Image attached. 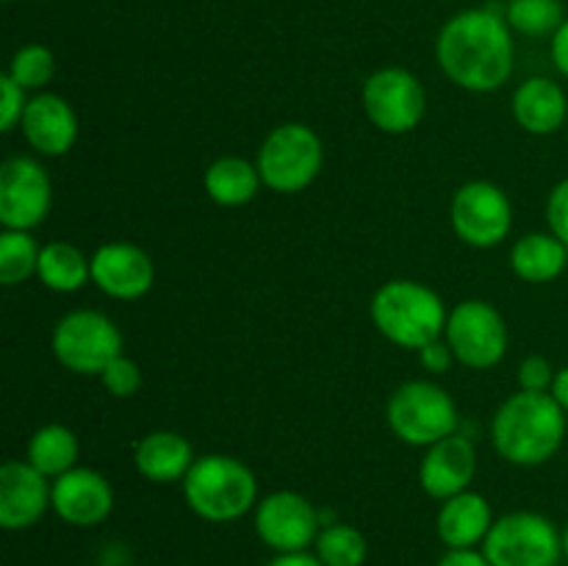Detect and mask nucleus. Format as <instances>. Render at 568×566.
<instances>
[{
  "label": "nucleus",
  "mask_w": 568,
  "mask_h": 566,
  "mask_svg": "<svg viewBox=\"0 0 568 566\" xmlns=\"http://www.w3.org/2000/svg\"><path fill=\"white\" fill-rule=\"evenodd\" d=\"M514 225V205L508 194L488 181H471L453 198V228L469 247L488 250L508 239Z\"/></svg>",
  "instance_id": "obj_12"
},
{
  "label": "nucleus",
  "mask_w": 568,
  "mask_h": 566,
  "mask_svg": "<svg viewBox=\"0 0 568 566\" xmlns=\"http://www.w3.org/2000/svg\"><path fill=\"white\" fill-rule=\"evenodd\" d=\"M497 453L516 466H541L566 438V411L552 392H516L497 408L491 422Z\"/></svg>",
  "instance_id": "obj_2"
},
{
  "label": "nucleus",
  "mask_w": 568,
  "mask_h": 566,
  "mask_svg": "<svg viewBox=\"0 0 568 566\" xmlns=\"http://www.w3.org/2000/svg\"><path fill=\"white\" fill-rule=\"evenodd\" d=\"M78 438L64 425H44L28 442V464L37 466L44 477H61L75 469Z\"/></svg>",
  "instance_id": "obj_25"
},
{
  "label": "nucleus",
  "mask_w": 568,
  "mask_h": 566,
  "mask_svg": "<svg viewBox=\"0 0 568 566\" xmlns=\"http://www.w3.org/2000/svg\"><path fill=\"white\" fill-rule=\"evenodd\" d=\"M133 464H136L139 475L148 477L153 483H175L186 477L192 469L194 453L192 444L172 431H155L148 433L142 442L136 444L133 453Z\"/></svg>",
  "instance_id": "obj_21"
},
{
  "label": "nucleus",
  "mask_w": 568,
  "mask_h": 566,
  "mask_svg": "<svg viewBox=\"0 0 568 566\" xmlns=\"http://www.w3.org/2000/svg\"><path fill=\"white\" fill-rule=\"evenodd\" d=\"M444 338L453 347L455 361L469 370H491L505 358L508 327L503 314L486 300H464L447 316Z\"/></svg>",
  "instance_id": "obj_9"
},
{
  "label": "nucleus",
  "mask_w": 568,
  "mask_h": 566,
  "mask_svg": "<svg viewBox=\"0 0 568 566\" xmlns=\"http://www.w3.org/2000/svg\"><path fill=\"white\" fill-rule=\"evenodd\" d=\"M483 553L494 566H558L564 558V533L544 514L514 511L494 519Z\"/></svg>",
  "instance_id": "obj_6"
},
{
  "label": "nucleus",
  "mask_w": 568,
  "mask_h": 566,
  "mask_svg": "<svg viewBox=\"0 0 568 566\" xmlns=\"http://www.w3.org/2000/svg\"><path fill=\"white\" fill-rule=\"evenodd\" d=\"M444 300L416 281H388L372 297V322L392 344L422 350L447 331Z\"/></svg>",
  "instance_id": "obj_3"
},
{
  "label": "nucleus",
  "mask_w": 568,
  "mask_h": 566,
  "mask_svg": "<svg viewBox=\"0 0 568 566\" xmlns=\"http://www.w3.org/2000/svg\"><path fill=\"white\" fill-rule=\"evenodd\" d=\"M547 222L555 236L568 244V178L552 189L547 200Z\"/></svg>",
  "instance_id": "obj_33"
},
{
  "label": "nucleus",
  "mask_w": 568,
  "mask_h": 566,
  "mask_svg": "<svg viewBox=\"0 0 568 566\" xmlns=\"http://www.w3.org/2000/svg\"><path fill=\"white\" fill-rule=\"evenodd\" d=\"M183 497L200 519L236 522L258 499V481L239 458L203 455L183 477Z\"/></svg>",
  "instance_id": "obj_4"
},
{
  "label": "nucleus",
  "mask_w": 568,
  "mask_h": 566,
  "mask_svg": "<svg viewBox=\"0 0 568 566\" xmlns=\"http://www.w3.org/2000/svg\"><path fill=\"white\" fill-rule=\"evenodd\" d=\"M26 105V89H22L14 78H0V131L9 133L17 122H22Z\"/></svg>",
  "instance_id": "obj_31"
},
{
  "label": "nucleus",
  "mask_w": 568,
  "mask_h": 566,
  "mask_svg": "<svg viewBox=\"0 0 568 566\" xmlns=\"http://www.w3.org/2000/svg\"><path fill=\"white\" fill-rule=\"evenodd\" d=\"M552 61L560 70V75L568 78V20L558 28V33L552 37Z\"/></svg>",
  "instance_id": "obj_36"
},
{
  "label": "nucleus",
  "mask_w": 568,
  "mask_h": 566,
  "mask_svg": "<svg viewBox=\"0 0 568 566\" xmlns=\"http://www.w3.org/2000/svg\"><path fill=\"white\" fill-rule=\"evenodd\" d=\"M564 558L568 560V525H566V530H564Z\"/></svg>",
  "instance_id": "obj_39"
},
{
  "label": "nucleus",
  "mask_w": 568,
  "mask_h": 566,
  "mask_svg": "<svg viewBox=\"0 0 568 566\" xmlns=\"http://www.w3.org/2000/svg\"><path fill=\"white\" fill-rule=\"evenodd\" d=\"M386 420L394 436L410 447H433L458 433V405L447 388L430 381H408L388 397Z\"/></svg>",
  "instance_id": "obj_5"
},
{
  "label": "nucleus",
  "mask_w": 568,
  "mask_h": 566,
  "mask_svg": "<svg viewBox=\"0 0 568 566\" xmlns=\"http://www.w3.org/2000/svg\"><path fill=\"white\" fill-rule=\"evenodd\" d=\"M314 555L325 566H364L369 555V544L358 527L347 522H333L325 525L316 536Z\"/></svg>",
  "instance_id": "obj_26"
},
{
  "label": "nucleus",
  "mask_w": 568,
  "mask_h": 566,
  "mask_svg": "<svg viewBox=\"0 0 568 566\" xmlns=\"http://www.w3.org/2000/svg\"><path fill=\"white\" fill-rule=\"evenodd\" d=\"M552 397L558 400L560 408H564L566 414H568V366H564V370H558V375H555Z\"/></svg>",
  "instance_id": "obj_38"
},
{
  "label": "nucleus",
  "mask_w": 568,
  "mask_h": 566,
  "mask_svg": "<svg viewBox=\"0 0 568 566\" xmlns=\"http://www.w3.org/2000/svg\"><path fill=\"white\" fill-rule=\"evenodd\" d=\"M322 530V511L297 492H272L255 505V533L277 555L308 553Z\"/></svg>",
  "instance_id": "obj_11"
},
{
  "label": "nucleus",
  "mask_w": 568,
  "mask_h": 566,
  "mask_svg": "<svg viewBox=\"0 0 568 566\" xmlns=\"http://www.w3.org/2000/svg\"><path fill=\"white\" fill-rule=\"evenodd\" d=\"M39 253H42V247L28 231L0 233V283L17 286V283L37 275Z\"/></svg>",
  "instance_id": "obj_27"
},
{
  "label": "nucleus",
  "mask_w": 568,
  "mask_h": 566,
  "mask_svg": "<svg viewBox=\"0 0 568 566\" xmlns=\"http://www.w3.org/2000/svg\"><path fill=\"white\" fill-rule=\"evenodd\" d=\"M436 59L444 75L466 92H497L514 72L510 26L494 9H466L442 28Z\"/></svg>",
  "instance_id": "obj_1"
},
{
  "label": "nucleus",
  "mask_w": 568,
  "mask_h": 566,
  "mask_svg": "<svg viewBox=\"0 0 568 566\" xmlns=\"http://www.w3.org/2000/svg\"><path fill=\"white\" fill-rule=\"evenodd\" d=\"M37 277L59 294H72L92 281V259L70 242H50L39 253Z\"/></svg>",
  "instance_id": "obj_24"
},
{
  "label": "nucleus",
  "mask_w": 568,
  "mask_h": 566,
  "mask_svg": "<svg viewBox=\"0 0 568 566\" xmlns=\"http://www.w3.org/2000/svg\"><path fill=\"white\" fill-rule=\"evenodd\" d=\"M55 72V59L44 44H26L14 53L11 59L9 72L6 75L14 78L22 89H42L44 83H50Z\"/></svg>",
  "instance_id": "obj_29"
},
{
  "label": "nucleus",
  "mask_w": 568,
  "mask_h": 566,
  "mask_svg": "<svg viewBox=\"0 0 568 566\" xmlns=\"http://www.w3.org/2000/svg\"><path fill=\"white\" fill-rule=\"evenodd\" d=\"M477 455L475 444L466 436L442 438L433 447H427L419 466V483L433 499H449L460 492H469V483L475 481Z\"/></svg>",
  "instance_id": "obj_17"
},
{
  "label": "nucleus",
  "mask_w": 568,
  "mask_h": 566,
  "mask_svg": "<svg viewBox=\"0 0 568 566\" xmlns=\"http://www.w3.org/2000/svg\"><path fill=\"white\" fill-rule=\"evenodd\" d=\"M568 264V244L555 233H527L510 250V266L527 283L555 281Z\"/></svg>",
  "instance_id": "obj_22"
},
{
  "label": "nucleus",
  "mask_w": 568,
  "mask_h": 566,
  "mask_svg": "<svg viewBox=\"0 0 568 566\" xmlns=\"http://www.w3.org/2000/svg\"><path fill=\"white\" fill-rule=\"evenodd\" d=\"M22 133L28 144L42 155L70 153L78 139V117L64 98L53 92L28 100L22 114Z\"/></svg>",
  "instance_id": "obj_18"
},
{
  "label": "nucleus",
  "mask_w": 568,
  "mask_h": 566,
  "mask_svg": "<svg viewBox=\"0 0 568 566\" xmlns=\"http://www.w3.org/2000/svg\"><path fill=\"white\" fill-rule=\"evenodd\" d=\"M53 483L28 461H6L0 466V527L28 530L53 508Z\"/></svg>",
  "instance_id": "obj_14"
},
{
  "label": "nucleus",
  "mask_w": 568,
  "mask_h": 566,
  "mask_svg": "<svg viewBox=\"0 0 568 566\" xmlns=\"http://www.w3.org/2000/svg\"><path fill=\"white\" fill-rule=\"evenodd\" d=\"M53 203V186L39 161L14 155L0 166V222L6 231L42 225Z\"/></svg>",
  "instance_id": "obj_13"
},
{
  "label": "nucleus",
  "mask_w": 568,
  "mask_h": 566,
  "mask_svg": "<svg viewBox=\"0 0 568 566\" xmlns=\"http://www.w3.org/2000/svg\"><path fill=\"white\" fill-rule=\"evenodd\" d=\"M53 353L75 375H98L122 355V333L100 311H70L53 327Z\"/></svg>",
  "instance_id": "obj_8"
},
{
  "label": "nucleus",
  "mask_w": 568,
  "mask_h": 566,
  "mask_svg": "<svg viewBox=\"0 0 568 566\" xmlns=\"http://www.w3.org/2000/svg\"><path fill=\"white\" fill-rule=\"evenodd\" d=\"M322 161H325L322 139L303 122H286L264 139L255 166L266 189L294 194L316 181Z\"/></svg>",
  "instance_id": "obj_7"
},
{
  "label": "nucleus",
  "mask_w": 568,
  "mask_h": 566,
  "mask_svg": "<svg viewBox=\"0 0 568 566\" xmlns=\"http://www.w3.org/2000/svg\"><path fill=\"white\" fill-rule=\"evenodd\" d=\"M514 117L532 137H549L568 117V98L549 78H527L514 92Z\"/></svg>",
  "instance_id": "obj_20"
},
{
  "label": "nucleus",
  "mask_w": 568,
  "mask_h": 566,
  "mask_svg": "<svg viewBox=\"0 0 568 566\" xmlns=\"http://www.w3.org/2000/svg\"><path fill=\"white\" fill-rule=\"evenodd\" d=\"M436 566H494L483 549H447Z\"/></svg>",
  "instance_id": "obj_35"
},
{
  "label": "nucleus",
  "mask_w": 568,
  "mask_h": 566,
  "mask_svg": "<svg viewBox=\"0 0 568 566\" xmlns=\"http://www.w3.org/2000/svg\"><path fill=\"white\" fill-rule=\"evenodd\" d=\"M100 381H103L105 392L114 394V397H133L142 386V372H139L136 361H131L128 355H116L103 372H100Z\"/></svg>",
  "instance_id": "obj_30"
},
{
  "label": "nucleus",
  "mask_w": 568,
  "mask_h": 566,
  "mask_svg": "<svg viewBox=\"0 0 568 566\" xmlns=\"http://www.w3.org/2000/svg\"><path fill=\"white\" fill-rule=\"evenodd\" d=\"M53 511L72 527H94L114 511V488L100 472L75 466L53 481Z\"/></svg>",
  "instance_id": "obj_16"
},
{
  "label": "nucleus",
  "mask_w": 568,
  "mask_h": 566,
  "mask_svg": "<svg viewBox=\"0 0 568 566\" xmlns=\"http://www.w3.org/2000/svg\"><path fill=\"white\" fill-rule=\"evenodd\" d=\"M203 183L205 192L216 205L239 209V205H247L258 194L264 181H261V172L255 164L239 159V155H222L205 170Z\"/></svg>",
  "instance_id": "obj_23"
},
{
  "label": "nucleus",
  "mask_w": 568,
  "mask_h": 566,
  "mask_svg": "<svg viewBox=\"0 0 568 566\" xmlns=\"http://www.w3.org/2000/svg\"><path fill=\"white\" fill-rule=\"evenodd\" d=\"M419 361L427 372H433V375H442V372H447L449 366H453L455 353H453V347L447 344V338L442 336L419 350Z\"/></svg>",
  "instance_id": "obj_34"
},
{
  "label": "nucleus",
  "mask_w": 568,
  "mask_h": 566,
  "mask_svg": "<svg viewBox=\"0 0 568 566\" xmlns=\"http://www.w3.org/2000/svg\"><path fill=\"white\" fill-rule=\"evenodd\" d=\"M558 372L552 370L544 355H527L519 366V386L525 392H552V383Z\"/></svg>",
  "instance_id": "obj_32"
},
{
  "label": "nucleus",
  "mask_w": 568,
  "mask_h": 566,
  "mask_svg": "<svg viewBox=\"0 0 568 566\" xmlns=\"http://www.w3.org/2000/svg\"><path fill=\"white\" fill-rule=\"evenodd\" d=\"M505 20L521 37H555L566 17L560 0H510Z\"/></svg>",
  "instance_id": "obj_28"
},
{
  "label": "nucleus",
  "mask_w": 568,
  "mask_h": 566,
  "mask_svg": "<svg viewBox=\"0 0 568 566\" xmlns=\"http://www.w3.org/2000/svg\"><path fill=\"white\" fill-rule=\"evenodd\" d=\"M494 525V511L488 499L477 492H460L444 499L436 516V533L447 549L483 547Z\"/></svg>",
  "instance_id": "obj_19"
},
{
  "label": "nucleus",
  "mask_w": 568,
  "mask_h": 566,
  "mask_svg": "<svg viewBox=\"0 0 568 566\" xmlns=\"http://www.w3.org/2000/svg\"><path fill=\"white\" fill-rule=\"evenodd\" d=\"M266 566H325L314 553H283L275 555Z\"/></svg>",
  "instance_id": "obj_37"
},
{
  "label": "nucleus",
  "mask_w": 568,
  "mask_h": 566,
  "mask_svg": "<svg viewBox=\"0 0 568 566\" xmlns=\"http://www.w3.org/2000/svg\"><path fill=\"white\" fill-rule=\"evenodd\" d=\"M92 283L114 300H139L153 289L155 266L136 244H100L92 255Z\"/></svg>",
  "instance_id": "obj_15"
},
{
  "label": "nucleus",
  "mask_w": 568,
  "mask_h": 566,
  "mask_svg": "<svg viewBox=\"0 0 568 566\" xmlns=\"http://www.w3.org/2000/svg\"><path fill=\"white\" fill-rule=\"evenodd\" d=\"M366 117L383 133H408L422 122L427 109L425 87L414 72L403 67H386L364 83Z\"/></svg>",
  "instance_id": "obj_10"
}]
</instances>
